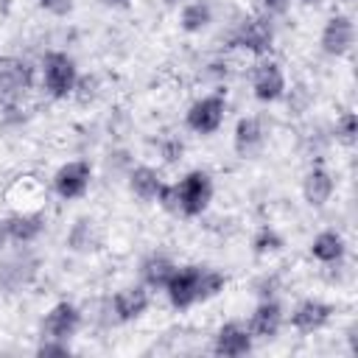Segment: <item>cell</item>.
Wrapping results in <instances>:
<instances>
[{
  "label": "cell",
  "mask_w": 358,
  "mask_h": 358,
  "mask_svg": "<svg viewBox=\"0 0 358 358\" xmlns=\"http://www.w3.org/2000/svg\"><path fill=\"white\" fill-rule=\"evenodd\" d=\"M42 90L62 101L67 95H73L76 90V81H78V67H76V59L64 50H48L42 56Z\"/></svg>",
  "instance_id": "cell-1"
},
{
  "label": "cell",
  "mask_w": 358,
  "mask_h": 358,
  "mask_svg": "<svg viewBox=\"0 0 358 358\" xmlns=\"http://www.w3.org/2000/svg\"><path fill=\"white\" fill-rule=\"evenodd\" d=\"M42 268V260L28 249L22 246L20 252H11V255H0V291L3 294H17L22 288H28L36 274Z\"/></svg>",
  "instance_id": "cell-2"
},
{
  "label": "cell",
  "mask_w": 358,
  "mask_h": 358,
  "mask_svg": "<svg viewBox=\"0 0 358 358\" xmlns=\"http://www.w3.org/2000/svg\"><path fill=\"white\" fill-rule=\"evenodd\" d=\"M173 185H176V193H179V215H185V218L201 215V213L210 207L213 193H215L213 176H210L207 171H201V168L187 171V173H185L179 182H173Z\"/></svg>",
  "instance_id": "cell-3"
},
{
  "label": "cell",
  "mask_w": 358,
  "mask_h": 358,
  "mask_svg": "<svg viewBox=\"0 0 358 358\" xmlns=\"http://www.w3.org/2000/svg\"><path fill=\"white\" fill-rule=\"evenodd\" d=\"M232 45L263 59L274 48V22L266 14H249L232 31Z\"/></svg>",
  "instance_id": "cell-4"
},
{
  "label": "cell",
  "mask_w": 358,
  "mask_h": 358,
  "mask_svg": "<svg viewBox=\"0 0 358 358\" xmlns=\"http://www.w3.org/2000/svg\"><path fill=\"white\" fill-rule=\"evenodd\" d=\"M224 115H227V95L224 92H207L201 98H196L187 112H185V126L193 131V134H201V137H210L221 129L224 123Z\"/></svg>",
  "instance_id": "cell-5"
},
{
  "label": "cell",
  "mask_w": 358,
  "mask_h": 358,
  "mask_svg": "<svg viewBox=\"0 0 358 358\" xmlns=\"http://www.w3.org/2000/svg\"><path fill=\"white\" fill-rule=\"evenodd\" d=\"M201 274H204V266H193V263L173 268L162 291L168 294V302L176 310H187L196 302H201Z\"/></svg>",
  "instance_id": "cell-6"
},
{
  "label": "cell",
  "mask_w": 358,
  "mask_h": 358,
  "mask_svg": "<svg viewBox=\"0 0 358 358\" xmlns=\"http://www.w3.org/2000/svg\"><path fill=\"white\" fill-rule=\"evenodd\" d=\"M285 92H288V81L280 62L263 56L252 70V95L260 103H277L285 98Z\"/></svg>",
  "instance_id": "cell-7"
},
{
  "label": "cell",
  "mask_w": 358,
  "mask_h": 358,
  "mask_svg": "<svg viewBox=\"0 0 358 358\" xmlns=\"http://www.w3.org/2000/svg\"><path fill=\"white\" fill-rule=\"evenodd\" d=\"M90 182H92V165L90 159H70L64 165L56 168L50 185H53V193L64 201H73V199H81L87 190H90Z\"/></svg>",
  "instance_id": "cell-8"
},
{
  "label": "cell",
  "mask_w": 358,
  "mask_h": 358,
  "mask_svg": "<svg viewBox=\"0 0 358 358\" xmlns=\"http://www.w3.org/2000/svg\"><path fill=\"white\" fill-rule=\"evenodd\" d=\"M81 324H84V313L78 310V305H73V302L62 299V302H56V305L45 313L39 333H42V338L70 341V338L81 330Z\"/></svg>",
  "instance_id": "cell-9"
},
{
  "label": "cell",
  "mask_w": 358,
  "mask_h": 358,
  "mask_svg": "<svg viewBox=\"0 0 358 358\" xmlns=\"http://www.w3.org/2000/svg\"><path fill=\"white\" fill-rule=\"evenodd\" d=\"M34 84V67L20 56H0V101L11 103Z\"/></svg>",
  "instance_id": "cell-10"
},
{
  "label": "cell",
  "mask_w": 358,
  "mask_h": 358,
  "mask_svg": "<svg viewBox=\"0 0 358 358\" xmlns=\"http://www.w3.org/2000/svg\"><path fill=\"white\" fill-rule=\"evenodd\" d=\"M333 313H336V308H333L330 302L316 299V296H308V299H299V302L294 305V310L288 313V324H291L296 333L308 336V333H316V330L327 327L330 319H333Z\"/></svg>",
  "instance_id": "cell-11"
},
{
  "label": "cell",
  "mask_w": 358,
  "mask_h": 358,
  "mask_svg": "<svg viewBox=\"0 0 358 358\" xmlns=\"http://www.w3.org/2000/svg\"><path fill=\"white\" fill-rule=\"evenodd\" d=\"M319 45L327 56H347L355 45V22L350 14H333L319 34Z\"/></svg>",
  "instance_id": "cell-12"
},
{
  "label": "cell",
  "mask_w": 358,
  "mask_h": 358,
  "mask_svg": "<svg viewBox=\"0 0 358 358\" xmlns=\"http://www.w3.org/2000/svg\"><path fill=\"white\" fill-rule=\"evenodd\" d=\"M151 305V291L137 282V285H126L120 291H115V296L109 299V310H112V322L117 324H126V322H134L140 319Z\"/></svg>",
  "instance_id": "cell-13"
},
{
  "label": "cell",
  "mask_w": 358,
  "mask_h": 358,
  "mask_svg": "<svg viewBox=\"0 0 358 358\" xmlns=\"http://www.w3.org/2000/svg\"><path fill=\"white\" fill-rule=\"evenodd\" d=\"M282 322H285L282 305L274 296H268V299H260L255 305V310H252V316L246 322V330H249V336L255 341H271V338H277Z\"/></svg>",
  "instance_id": "cell-14"
},
{
  "label": "cell",
  "mask_w": 358,
  "mask_h": 358,
  "mask_svg": "<svg viewBox=\"0 0 358 358\" xmlns=\"http://www.w3.org/2000/svg\"><path fill=\"white\" fill-rule=\"evenodd\" d=\"M252 347H255V338L249 336L246 324H241V322H227L213 336V352L221 358L246 355V352H252Z\"/></svg>",
  "instance_id": "cell-15"
},
{
  "label": "cell",
  "mask_w": 358,
  "mask_h": 358,
  "mask_svg": "<svg viewBox=\"0 0 358 358\" xmlns=\"http://www.w3.org/2000/svg\"><path fill=\"white\" fill-rule=\"evenodd\" d=\"M263 143H266V129H263L260 117H255V115L238 117L235 131H232V148H235V154L243 157V159L246 157H255L263 148Z\"/></svg>",
  "instance_id": "cell-16"
},
{
  "label": "cell",
  "mask_w": 358,
  "mask_h": 358,
  "mask_svg": "<svg viewBox=\"0 0 358 358\" xmlns=\"http://www.w3.org/2000/svg\"><path fill=\"white\" fill-rule=\"evenodd\" d=\"M333 190H336V179H333V173H330L324 165H313V168L302 176V199H305V204L313 207V210L324 207V204L330 201Z\"/></svg>",
  "instance_id": "cell-17"
},
{
  "label": "cell",
  "mask_w": 358,
  "mask_h": 358,
  "mask_svg": "<svg viewBox=\"0 0 358 358\" xmlns=\"http://www.w3.org/2000/svg\"><path fill=\"white\" fill-rule=\"evenodd\" d=\"M6 229H8L11 243L31 246L45 232V215L42 213H28V210L11 213V215H6Z\"/></svg>",
  "instance_id": "cell-18"
},
{
  "label": "cell",
  "mask_w": 358,
  "mask_h": 358,
  "mask_svg": "<svg viewBox=\"0 0 358 358\" xmlns=\"http://www.w3.org/2000/svg\"><path fill=\"white\" fill-rule=\"evenodd\" d=\"M173 268H176V263H173L168 255L151 252V255L143 257V263H140V282H143L148 291H162L165 282L171 280Z\"/></svg>",
  "instance_id": "cell-19"
},
{
  "label": "cell",
  "mask_w": 358,
  "mask_h": 358,
  "mask_svg": "<svg viewBox=\"0 0 358 358\" xmlns=\"http://www.w3.org/2000/svg\"><path fill=\"white\" fill-rule=\"evenodd\" d=\"M347 255V241L341 232L336 229H322L313 241H310V257L319 263H341Z\"/></svg>",
  "instance_id": "cell-20"
},
{
  "label": "cell",
  "mask_w": 358,
  "mask_h": 358,
  "mask_svg": "<svg viewBox=\"0 0 358 358\" xmlns=\"http://www.w3.org/2000/svg\"><path fill=\"white\" fill-rule=\"evenodd\" d=\"M213 22V3L210 0H187L179 8V28L185 34H201Z\"/></svg>",
  "instance_id": "cell-21"
},
{
  "label": "cell",
  "mask_w": 358,
  "mask_h": 358,
  "mask_svg": "<svg viewBox=\"0 0 358 358\" xmlns=\"http://www.w3.org/2000/svg\"><path fill=\"white\" fill-rule=\"evenodd\" d=\"M162 187V176L157 173V168L151 165H134L129 171V190L140 199V201H154L157 193Z\"/></svg>",
  "instance_id": "cell-22"
},
{
  "label": "cell",
  "mask_w": 358,
  "mask_h": 358,
  "mask_svg": "<svg viewBox=\"0 0 358 358\" xmlns=\"http://www.w3.org/2000/svg\"><path fill=\"white\" fill-rule=\"evenodd\" d=\"M101 243V232H98V221L90 215L76 218V224L67 232V246L73 252H92Z\"/></svg>",
  "instance_id": "cell-23"
},
{
  "label": "cell",
  "mask_w": 358,
  "mask_h": 358,
  "mask_svg": "<svg viewBox=\"0 0 358 358\" xmlns=\"http://www.w3.org/2000/svg\"><path fill=\"white\" fill-rule=\"evenodd\" d=\"M282 246H285V241H282V235H280L274 227H260V229L252 235V252H255L257 257L277 255Z\"/></svg>",
  "instance_id": "cell-24"
},
{
  "label": "cell",
  "mask_w": 358,
  "mask_h": 358,
  "mask_svg": "<svg viewBox=\"0 0 358 358\" xmlns=\"http://www.w3.org/2000/svg\"><path fill=\"white\" fill-rule=\"evenodd\" d=\"M224 285H227V274H221L218 268L204 266V274H201V302L218 296L224 291Z\"/></svg>",
  "instance_id": "cell-25"
},
{
  "label": "cell",
  "mask_w": 358,
  "mask_h": 358,
  "mask_svg": "<svg viewBox=\"0 0 358 358\" xmlns=\"http://www.w3.org/2000/svg\"><path fill=\"white\" fill-rule=\"evenodd\" d=\"M336 140L344 145H355V134H358V123H355V112H341L336 117Z\"/></svg>",
  "instance_id": "cell-26"
},
{
  "label": "cell",
  "mask_w": 358,
  "mask_h": 358,
  "mask_svg": "<svg viewBox=\"0 0 358 358\" xmlns=\"http://www.w3.org/2000/svg\"><path fill=\"white\" fill-rule=\"evenodd\" d=\"M165 213H171V215H179V193H176V185L171 182V185H165L162 182V187H159V193H157V199H154Z\"/></svg>",
  "instance_id": "cell-27"
},
{
  "label": "cell",
  "mask_w": 358,
  "mask_h": 358,
  "mask_svg": "<svg viewBox=\"0 0 358 358\" xmlns=\"http://www.w3.org/2000/svg\"><path fill=\"white\" fill-rule=\"evenodd\" d=\"M70 341H59V338H42L36 347V355L50 358V355H70Z\"/></svg>",
  "instance_id": "cell-28"
},
{
  "label": "cell",
  "mask_w": 358,
  "mask_h": 358,
  "mask_svg": "<svg viewBox=\"0 0 358 358\" xmlns=\"http://www.w3.org/2000/svg\"><path fill=\"white\" fill-rule=\"evenodd\" d=\"M95 92H98V78H95V76H84V78H81V76H78L73 95H76L81 103H87V101L95 98Z\"/></svg>",
  "instance_id": "cell-29"
},
{
  "label": "cell",
  "mask_w": 358,
  "mask_h": 358,
  "mask_svg": "<svg viewBox=\"0 0 358 358\" xmlns=\"http://www.w3.org/2000/svg\"><path fill=\"white\" fill-rule=\"evenodd\" d=\"M159 154H162V159H165L168 165H173V162H179V159H182L185 145H182V140H176V137H168V140H162V143H159Z\"/></svg>",
  "instance_id": "cell-30"
},
{
  "label": "cell",
  "mask_w": 358,
  "mask_h": 358,
  "mask_svg": "<svg viewBox=\"0 0 358 358\" xmlns=\"http://www.w3.org/2000/svg\"><path fill=\"white\" fill-rule=\"evenodd\" d=\"M42 11L53 14V17H67L76 8V0H36Z\"/></svg>",
  "instance_id": "cell-31"
},
{
  "label": "cell",
  "mask_w": 358,
  "mask_h": 358,
  "mask_svg": "<svg viewBox=\"0 0 358 358\" xmlns=\"http://www.w3.org/2000/svg\"><path fill=\"white\" fill-rule=\"evenodd\" d=\"M260 8L268 20H277V17H285L288 8H291V0H260Z\"/></svg>",
  "instance_id": "cell-32"
},
{
  "label": "cell",
  "mask_w": 358,
  "mask_h": 358,
  "mask_svg": "<svg viewBox=\"0 0 358 358\" xmlns=\"http://www.w3.org/2000/svg\"><path fill=\"white\" fill-rule=\"evenodd\" d=\"M8 243H11V238H8V229H6V218H0V255L8 249Z\"/></svg>",
  "instance_id": "cell-33"
},
{
  "label": "cell",
  "mask_w": 358,
  "mask_h": 358,
  "mask_svg": "<svg viewBox=\"0 0 358 358\" xmlns=\"http://www.w3.org/2000/svg\"><path fill=\"white\" fill-rule=\"evenodd\" d=\"M101 6H106V8H129L131 0H101Z\"/></svg>",
  "instance_id": "cell-34"
},
{
  "label": "cell",
  "mask_w": 358,
  "mask_h": 358,
  "mask_svg": "<svg viewBox=\"0 0 358 358\" xmlns=\"http://www.w3.org/2000/svg\"><path fill=\"white\" fill-rule=\"evenodd\" d=\"M182 3H187V0H165V6H182Z\"/></svg>",
  "instance_id": "cell-35"
},
{
  "label": "cell",
  "mask_w": 358,
  "mask_h": 358,
  "mask_svg": "<svg viewBox=\"0 0 358 358\" xmlns=\"http://www.w3.org/2000/svg\"><path fill=\"white\" fill-rule=\"evenodd\" d=\"M302 6H316V3H322V0H299Z\"/></svg>",
  "instance_id": "cell-36"
}]
</instances>
